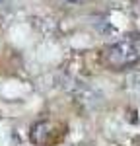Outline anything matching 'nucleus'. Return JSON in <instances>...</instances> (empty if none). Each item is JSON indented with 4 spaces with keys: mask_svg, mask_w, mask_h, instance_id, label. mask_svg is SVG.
I'll return each mask as SVG.
<instances>
[{
    "mask_svg": "<svg viewBox=\"0 0 140 146\" xmlns=\"http://www.w3.org/2000/svg\"><path fill=\"white\" fill-rule=\"evenodd\" d=\"M62 2H76V0H62Z\"/></svg>",
    "mask_w": 140,
    "mask_h": 146,
    "instance_id": "obj_2",
    "label": "nucleus"
},
{
    "mask_svg": "<svg viewBox=\"0 0 140 146\" xmlns=\"http://www.w3.org/2000/svg\"><path fill=\"white\" fill-rule=\"evenodd\" d=\"M138 51L132 43L127 41H121V43H113V45L105 47L103 53H101V60L107 68L111 70H123L127 66H132L138 62Z\"/></svg>",
    "mask_w": 140,
    "mask_h": 146,
    "instance_id": "obj_1",
    "label": "nucleus"
}]
</instances>
